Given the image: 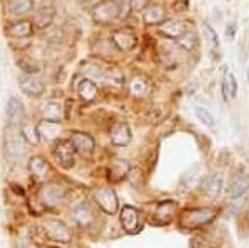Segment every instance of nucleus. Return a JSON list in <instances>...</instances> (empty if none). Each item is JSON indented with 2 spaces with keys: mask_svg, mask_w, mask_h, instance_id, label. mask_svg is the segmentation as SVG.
Instances as JSON below:
<instances>
[{
  "mask_svg": "<svg viewBox=\"0 0 249 248\" xmlns=\"http://www.w3.org/2000/svg\"><path fill=\"white\" fill-rule=\"evenodd\" d=\"M70 140H71V143H73L75 150H77L78 153H82L83 157H90V155L93 153L95 142L88 134H83V132H71Z\"/></svg>",
  "mask_w": 249,
  "mask_h": 248,
  "instance_id": "6e6552de",
  "label": "nucleus"
},
{
  "mask_svg": "<svg viewBox=\"0 0 249 248\" xmlns=\"http://www.w3.org/2000/svg\"><path fill=\"white\" fill-rule=\"evenodd\" d=\"M53 19H55V9H53V7L43 5V7H40V9L35 10L32 23H34V27H37L38 30H43V29H47V27L52 25Z\"/></svg>",
  "mask_w": 249,
  "mask_h": 248,
  "instance_id": "ddd939ff",
  "label": "nucleus"
},
{
  "mask_svg": "<svg viewBox=\"0 0 249 248\" xmlns=\"http://www.w3.org/2000/svg\"><path fill=\"white\" fill-rule=\"evenodd\" d=\"M60 130H62L60 122H53V120L43 118L37 125L38 138L43 140V142H53V140H57L60 135Z\"/></svg>",
  "mask_w": 249,
  "mask_h": 248,
  "instance_id": "9b49d317",
  "label": "nucleus"
},
{
  "mask_svg": "<svg viewBox=\"0 0 249 248\" xmlns=\"http://www.w3.org/2000/svg\"><path fill=\"white\" fill-rule=\"evenodd\" d=\"M9 10L12 15H27L34 10V0H10Z\"/></svg>",
  "mask_w": 249,
  "mask_h": 248,
  "instance_id": "a878e982",
  "label": "nucleus"
},
{
  "mask_svg": "<svg viewBox=\"0 0 249 248\" xmlns=\"http://www.w3.org/2000/svg\"><path fill=\"white\" fill-rule=\"evenodd\" d=\"M63 198H65V189L62 185H57V183H48V185H43L38 190L40 203L47 209L57 207Z\"/></svg>",
  "mask_w": 249,
  "mask_h": 248,
  "instance_id": "20e7f679",
  "label": "nucleus"
},
{
  "mask_svg": "<svg viewBox=\"0 0 249 248\" xmlns=\"http://www.w3.org/2000/svg\"><path fill=\"white\" fill-rule=\"evenodd\" d=\"M93 198L95 202L98 203V207L102 209L105 213L113 215L118 210V200H116V193L108 187H103V189H96L93 191Z\"/></svg>",
  "mask_w": 249,
  "mask_h": 248,
  "instance_id": "39448f33",
  "label": "nucleus"
},
{
  "mask_svg": "<svg viewBox=\"0 0 249 248\" xmlns=\"http://www.w3.org/2000/svg\"><path fill=\"white\" fill-rule=\"evenodd\" d=\"M221 92H223L224 100H230L231 97H236V94H238V80H236L234 74L226 75V78L223 80V85H221Z\"/></svg>",
  "mask_w": 249,
  "mask_h": 248,
  "instance_id": "bb28decb",
  "label": "nucleus"
},
{
  "mask_svg": "<svg viewBox=\"0 0 249 248\" xmlns=\"http://www.w3.org/2000/svg\"><path fill=\"white\" fill-rule=\"evenodd\" d=\"M130 89H131V92H133V94H136V95H140V94H144V92H146V82H144L143 78H133L131 80V83H130Z\"/></svg>",
  "mask_w": 249,
  "mask_h": 248,
  "instance_id": "c756f323",
  "label": "nucleus"
},
{
  "mask_svg": "<svg viewBox=\"0 0 249 248\" xmlns=\"http://www.w3.org/2000/svg\"><path fill=\"white\" fill-rule=\"evenodd\" d=\"M65 107L60 100H47L45 103L42 105V117L45 120H53V122H62L65 118V114H63Z\"/></svg>",
  "mask_w": 249,
  "mask_h": 248,
  "instance_id": "f8f14e48",
  "label": "nucleus"
},
{
  "mask_svg": "<svg viewBox=\"0 0 249 248\" xmlns=\"http://www.w3.org/2000/svg\"><path fill=\"white\" fill-rule=\"evenodd\" d=\"M23 143H25V137L22 135V132H20L18 135H15V137H9V140H7V143H5L7 155H9L10 158H18L20 155H23L25 153Z\"/></svg>",
  "mask_w": 249,
  "mask_h": 248,
  "instance_id": "6ab92c4d",
  "label": "nucleus"
},
{
  "mask_svg": "<svg viewBox=\"0 0 249 248\" xmlns=\"http://www.w3.org/2000/svg\"><path fill=\"white\" fill-rule=\"evenodd\" d=\"M130 2V5H131V9L133 10H142L146 7V3H148V0H128Z\"/></svg>",
  "mask_w": 249,
  "mask_h": 248,
  "instance_id": "473e14b6",
  "label": "nucleus"
},
{
  "mask_svg": "<svg viewBox=\"0 0 249 248\" xmlns=\"http://www.w3.org/2000/svg\"><path fill=\"white\" fill-rule=\"evenodd\" d=\"M123 15V0H105L93 9V20L96 23H103V25L115 22Z\"/></svg>",
  "mask_w": 249,
  "mask_h": 248,
  "instance_id": "f257e3e1",
  "label": "nucleus"
},
{
  "mask_svg": "<svg viewBox=\"0 0 249 248\" xmlns=\"http://www.w3.org/2000/svg\"><path fill=\"white\" fill-rule=\"evenodd\" d=\"M249 189V177L248 175H236L231 182V187H230V195L232 200L243 197L244 193L248 191Z\"/></svg>",
  "mask_w": 249,
  "mask_h": 248,
  "instance_id": "4be33fe9",
  "label": "nucleus"
},
{
  "mask_svg": "<svg viewBox=\"0 0 249 248\" xmlns=\"http://www.w3.org/2000/svg\"><path fill=\"white\" fill-rule=\"evenodd\" d=\"M40 248H55V247H40Z\"/></svg>",
  "mask_w": 249,
  "mask_h": 248,
  "instance_id": "f704fd0d",
  "label": "nucleus"
},
{
  "mask_svg": "<svg viewBox=\"0 0 249 248\" xmlns=\"http://www.w3.org/2000/svg\"><path fill=\"white\" fill-rule=\"evenodd\" d=\"M214 218V211L210 209H198V210H191L186 211L184 217L181 218V223L186 229H196L199 225H204V223L211 222Z\"/></svg>",
  "mask_w": 249,
  "mask_h": 248,
  "instance_id": "0eeeda50",
  "label": "nucleus"
},
{
  "mask_svg": "<svg viewBox=\"0 0 249 248\" xmlns=\"http://www.w3.org/2000/svg\"><path fill=\"white\" fill-rule=\"evenodd\" d=\"M186 30L188 29L184 27V22H181V20H176V19L164 20V22L160 23V32L170 38H179Z\"/></svg>",
  "mask_w": 249,
  "mask_h": 248,
  "instance_id": "a211bd4d",
  "label": "nucleus"
},
{
  "mask_svg": "<svg viewBox=\"0 0 249 248\" xmlns=\"http://www.w3.org/2000/svg\"><path fill=\"white\" fill-rule=\"evenodd\" d=\"M110 138H111V143L116 147H124L126 143H130L131 140V130L126 123L123 122H118L111 127V132H110Z\"/></svg>",
  "mask_w": 249,
  "mask_h": 248,
  "instance_id": "2eb2a0df",
  "label": "nucleus"
},
{
  "mask_svg": "<svg viewBox=\"0 0 249 248\" xmlns=\"http://www.w3.org/2000/svg\"><path fill=\"white\" fill-rule=\"evenodd\" d=\"M73 220L78 223L80 227H90L95 220V215L91 213V210L87 205H78L73 209Z\"/></svg>",
  "mask_w": 249,
  "mask_h": 248,
  "instance_id": "b1692460",
  "label": "nucleus"
},
{
  "mask_svg": "<svg viewBox=\"0 0 249 248\" xmlns=\"http://www.w3.org/2000/svg\"><path fill=\"white\" fill-rule=\"evenodd\" d=\"M204 34H206L208 40H210V45L213 47V49H216V47L219 45V40H218V34H216L214 30L211 29L210 25L204 27Z\"/></svg>",
  "mask_w": 249,
  "mask_h": 248,
  "instance_id": "2f4dec72",
  "label": "nucleus"
},
{
  "mask_svg": "<svg viewBox=\"0 0 249 248\" xmlns=\"http://www.w3.org/2000/svg\"><path fill=\"white\" fill-rule=\"evenodd\" d=\"M77 90H78L80 97H82L83 100H87V102H91V100H95L96 95H98V87H96L90 78L82 80V82L78 83V89Z\"/></svg>",
  "mask_w": 249,
  "mask_h": 248,
  "instance_id": "393cba45",
  "label": "nucleus"
},
{
  "mask_svg": "<svg viewBox=\"0 0 249 248\" xmlns=\"http://www.w3.org/2000/svg\"><path fill=\"white\" fill-rule=\"evenodd\" d=\"M18 87L23 94L30 95V97H40L45 92V85L37 75L34 74H23L18 77Z\"/></svg>",
  "mask_w": 249,
  "mask_h": 248,
  "instance_id": "423d86ee",
  "label": "nucleus"
},
{
  "mask_svg": "<svg viewBox=\"0 0 249 248\" xmlns=\"http://www.w3.org/2000/svg\"><path fill=\"white\" fill-rule=\"evenodd\" d=\"M195 114L198 120L201 123H204L206 127H214L216 125V120L213 117V114L208 109H204V107H195Z\"/></svg>",
  "mask_w": 249,
  "mask_h": 248,
  "instance_id": "c85d7f7f",
  "label": "nucleus"
},
{
  "mask_svg": "<svg viewBox=\"0 0 249 248\" xmlns=\"http://www.w3.org/2000/svg\"><path fill=\"white\" fill-rule=\"evenodd\" d=\"M29 170L37 180H43V178H47L48 172H50V165H48V162L45 158L34 157V158H30V162H29Z\"/></svg>",
  "mask_w": 249,
  "mask_h": 248,
  "instance_id": "412c9836",
  "label": "nucleus"
},
{
  "mask_svg": "<svg viewBox=\"0 0 249 248\" xmlns=\"http://www.w3.org/2000/svg\"><path fill=\"white\" fill-rule=\"evenodd\" d=\"M7 118L10 120V123L14 125H20L25 118V112H23V105L22 102L17 97H10L9 102H7V109H5Z\"/></svg>",
  "mask_w": 249,
  "mask_h": 248,
  "instance_id": "dca6fc26",
  "label": "nucleus"
},
{
  "mask_svg": "<svg viewBox=\"0 0 249 248\" xmlns=\"http://www.w3.org/2000/svg\"><path fill=\"white\" fill-rule=\"evenodd\" d=\"M42 230L52 242L57 243H70L71 242V231L63 222L55 218H48L42 223Z\"/></svg>",
  "mask_w": 249,
  "mask_h": 248,
  "instance_id": "f03ea898",
  "label": "nucleus"
},
{
  "mask_svg": "<svg viewBox=\"0 0 249 248\" xmlns=\"http://www.w3.org/2000/svg\"><path fill=\"white\" fill-rule=\"evenodd\" d=\"M83 72L87 74V77L88 78H100V77H103V70H102V67H98V65H85V69H83Z\"/></svg>",
  "mask_w": 249,
  "mask_h": 248,
  "instance_id": "7c9ffc66",
  "label": "nucleus"
},
{
  "mask_svg": "<svg viewBox=\"0 0 249 248\" xmlns=\"http://www.w3.org/2000/svg\"><path fill=\"white\" fill-rule=\"evenodd\" d=\"M120 222H122L126 233H136V231L142 229L138 218V210L133 209V207H123L122 213H120Z\"/></svg>",
  "mask_w": 249,
  "mask_h": 248,
  "instance_id": "9d476101",
  "label": "nucleus"
},
{
  "mask_svg": "<svg viewBox=\"0 0 249 248\" xmlns=\"http://www.w3.org/2000/svg\"><path fill=\"white\" fill-rule=\"evenodd\" d=\"M221 189H223V178H221V175L211 173V175H208V177L204 178L203 191L206 195H210V197H216V195H219Z\"/></svg>",
  "mask_w": 249,
  "mask_h": 248,
  "instance_id": "5701e85b",
  "label": "nucleus"
},
{
  "mask_svg": "<svg viewBox=\"0 0 249 248\" xmlns=\"http://www.w3.org/2000/svg\"><path fill=\"white\" fill-rule=\"evenodd\" d=\"M178 43H179V47H183V49L188 50V52L195 50L196 47H198V43H199L198 34H196L195 30H186L181 37L178 38Z\"/></svg>",
  "mask_w": 249,
  "mask_h": 248,
  "instance_id": "cd10ccee",
  "label": "nucleus"
},
{
  "mask_svg": "<svg viewBox=\"0 0 249 248\" xmlns=\"http://www.w3.org/2000/svg\"><path fill=\"white\" fill-rule=\"evenodd\" d=\"M5 34L12 38H27L34 34V23L29 20H20L5 27Z\"/></svg>",
  "mask_w": 249,
  "mask_h": 248,
  "instance_id": "4468645a",
  "label": "nucleus"
},
{
  "mask_svg": "<svg viewBox=\"0 0 249 248\" xmlns=\"http://www.w3.org/2000/svg\"><path fill=\"white\" fill-rule=\"evenodd\" d=\"M111 40H113L116 49L122 50V52L133 50L136 45V35L131 30H126V29L115 30L113 35H111Z\"/></svg>",
  "mask_w": 249,
  "mask_h": 248,
  "instance_id": "1a4fd4ad",
  "label": "nucleus"
},
{
  "mask_svg": "<svg viewBox=\"0 0 249 248\" xmlns=\"http://www.w3.org/2000/svg\"><path fill=\"white\" fill-rule=\"evenodd\" d=\"M176 202H171V200H166V202L160 203L158 209H156V213H155V222L158 225H164V223H170L171 218L175 217L176 213Z\"/></svg>",
  "mask_w": 249,
  "mask_h": 248,
  "instance_id": "f3484780",
  "label": "nucleus"
},
{
  "mask_svg": "<svg viewBox=\"0 0 249 248\" xmlns=\"http://www.w3.org/2000/svg\"><path fill=\"white\" fill-rule=\"evenodd\" d=\"M164 17H166L164 9L161 5H158V3H151V5H148L146 9H144V12H143L144 23H148V25L161 23V22H164Z\"/></svg>",
  "mask_w": 249,
  "mask_h": 248,
  "instance_id": "aec40b11",
  "label": "nucleus"
},
{
  "mask_svg": "<svg viewBox=\"0 0 249 248\" xmlns=\"http://www.w3.org/2000/svg\"><path fill=\"white\" fill-rule=\"evenodd\" d=\"M246 80H248V85H249V67L246 69Z\"/></svg>",
  "mask_w": 249,
  "mask_h": 248,
  "instance_id": "72a5a7b5",
  "label": "nucleus"
},
{
  "mask_svg": "<svg viewBox=\"0 0 249 248\" xmlns=\"http://www.w3.org/2000/svg\"><path fill=\"white\" fill-rule=\"evenodd\" d=\"M75 147L71 140H57L52 149L55 162L58 163L62 169H71L75 165Z\"/></svg>",
  "mask_w": 249,
  "mask_h": 248,
  "instance_id": "7ed1b4c3",
  "label": "nucleus"
}]
</instances>
